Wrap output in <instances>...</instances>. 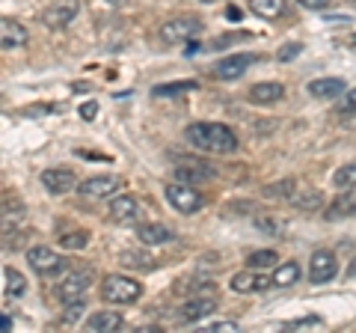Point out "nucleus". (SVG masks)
Segmentation results:
<instances>
[{
    "label": "nucleus",
    "mask_w": 356,
    "mask_h": 333,
    "mask_svg": "<svg viewBox=\"0 0 356 333\" xmlns=\"http://www.w3.org/2000/svg\"><path fill=\"white\" fill-rule=\"evenodd\" d=\"M184 140L193 149L211 155H232L238 149V134L229 125H220V122H193V125L184 128Z\"/></svg>",
    "instance_id": "obj_1"
},
{
    "label": "nucleus",
    "mask_w": 356,
    "mask_h": 333,
    "mask_svg": "<svg viewBox=\"0 0 356 333\" xmlns=\"http://www.w3.org/2000/svg\"><path fill=\"white\" fill-rule=\"evenodd\" d=\"M102 297L107 304H134L143 297V283L125 274H107L102 280Z\"/></svg>",
    "instance_id": "obj_2"
},
{
    "label": "nucleus",
    "mask_w": 356,
    "mask_h": 333,
    "mask_svg": "<svg viewBox=\"0 0 356 333\" xmlns=\"http://www.w3.org/2000/svg\"><path fill=\"white\" fill-rule=\"evenodd\" d=\"M199 33H202V18L181 15V18L163 21L161 30H158V39L163 42V45H184V42H193Z\"/></svg>",
    "instance_id": "obj_3"
},
{
    "label": "nucleus",
    "mask_w": 356,
    "mask_h": 333,
    "mask_svg": "<svg viewBox=\"0 0 356 333\" xmlns=\"http://www.w3.org/2000/svg\"><path fill=\"white\" fill-rule=\"evenodd\" d=\"M172 176L178 182H187V185H199V182H208L214 179V166L202 158H193V155H178L175 164H172Z\"/></svg>",
    "instance_id": "obj_4"
},
{
    "label": "nucleus",
    "mask_w": 356,
    "mask_h": 333,
    "mask_svg": "<svg viewBox=\"0 0 356 333\" xmlns=\"http://www.w3.org/2000/svg\"><path fill=\"white\" fill-rule=\"evenodd\" d=\"M166 203H170L175 212H181V215H196L199 208L205 206V199L193 185L175 179L172 185H166Z\"/></svg>",
    "instance_id": "obj_5"
},
{
    "label": "nucleus",
    "mask_w": 356,
    "mask_h": 333,
    "mask_svg": "<svg viewBox=\"0 0 356 333\" xmlns=\"http://www.w3.org/2000/svg\"><path fill=\"white\" fill-rule=\"evenodd\" d=\"M89 286H92V271L83 268V271H72L65 274L60 286H57V297L63 304H72V301H81V297H86Z\"/></svg>",
    "instance_id": "obj_6"
},
{
    "label": "nucleus",
    "mask_w": 356,
    "mask_h": 333,
    "mask_svg": "<svg viewBox=\"0 0 356 333\" xmlns=\"http://www.w3.org/2000/svg\"><path fill=\"white\" fill-rule=\"evenodd\" d=\"M255 63H259L255 54H229V57H222L220 63H214L211 75H214L217 81H238V77Z\"/></svg>",
    "instance_id": "obj_7"
},
{
    "label": "nucleus",
    "mask_w": 356,
    "mask_h": 333,
    "mask_svg": "<svg viewBox=\"0 0 356 333\" xmlns=\"http://www.w3.org/2000/svg\"><path fill=\"white\" fill-rule=\"evenodd\" d=\"M77 13H81V0H57L42 13V21L51 30H63L77 18Z\"/></svg>",
    "instance_id": "obj_8"
},
{
    "label": "nucleus",
    "mask_w": 356,
    "mask_h": 333,
    "mask_svg": "<svg viewBox=\"0 0 356 333\" xmlns=\"http://www.w3.org/2000/svg\"><path fill=\"white\" fill-rule=\"evenodd\" d=\"M214 313H217V301H214V297H193V301H187L184 307H178L175 321L181 327H187V325H199L202 318L214 316Z\"/></svg>",
    "instance_id": "obj_9"
},
{
    "label": "nucleus",
    "mask_w": 356,
    "mask_h": 333,
    "mask_svg": "<svg viewBox=\"0 0 356 333\" xmlns=\"http://www.w3.org/2000/svg\"><path fill=\"white\" fill-rule=\"evenodd\" d=\"M107 215L113 224H122V226H131L140 220V203L128 194H116L110 196V206H107Z\"/></svg>",
    "instance_id": "obj_10"
},
{
    "label": "nucleus",
    "mask_w": 356,
    "mask_h": 333,
    "mask_svg": "<svg viewBox=\"0 0 356 333\" xmlns=\"http://www.w3.org/2000/svg\"><path fill=\"white\" fill-rule=\"evenodd\" d=\"M229 286H232V292H238V295H255V292H267V288L273 286V277H264L255 268H247V271L232 274Z\"/></svg>",
    "instance_id": "obj_11"
},
{
    "label": "nucleus",
    "mask_w": 356,
    "mask_h": 333,
    "mask_svg": "<svg viewBox=\"0 0 356 333\" xmlns=\"http://www.w3.org/2000/svg\"><path fill=\"white\" fill-rule=\"evenodd\" d=\"M339 274V262L336 256H332L330 250H315L312 253V259H309V283H330L332 277Z\"/></svg>",
    "instance_id": "obj_12"
},
{
    "label": "nucleus",
    "mask_w": 356,
    "mask_h": 333,
    "mask_svg": "<svg viewBox=\"0 0 356 333\" xmlns=\"http://www.w3.org/2000/svg\"><path fill=\"white\" fill-rule=\"evenodd\" d=\"M122 187L119 176H89L77 185V191L89 199H107V196H116V191Z\"/></svg>",
    "instance_id": "obj_13"
},
{
    "label": "nucleus",
    "mask_w": 356,
    "mask_h": 333,
    "mask_svg": "<svg viewBox=\"0 0 356 333\" xmlns=\"http://www.w3.org/2000/svg\"><path fill=\"white\" fill-rule=\"evenodd\" d=\"M27 262H30V268L42 274V277H51V274H57L63 268V259H60V253H54L51 247H30L27 250Z\"/></svg>",
    "instance_id": "obj_14"
},
{
    "label": "nucleus",
    "mask_w": 356,
    "mask_h": 333,
    "mask_svg": "<svg viewBox=\"0 0 356 333\" xmlns=\"http://www.w3.org/2000/svg\"><path fill=\"white\" fill-rule=\"evenodd\" d=\"M77 176L65 166H54V170H44L42 173V187H48V194H69L77 191Z\"/></svg>",
    "instance_id": "obj_15"
},
{
    "label": "nucleus",
    "mask_w": 356,
    "mask_h": 333,
    "mask_svg": "<svg viewBox=\"0 0 356 333\" xmlns=\"http://www.w3.org/2000/svg\"><path fill=\"white\" fill-rule=\"evenodd\" d=\"M21 45H27L24 24H18V21H13V18H3L0 21V48L13 51V48H21Z\"/></svg>",
    "instance_id": "obj_16"
},
{
    "label": "nucleus",
    "mask_w": 356,
    "mask_h": 333,
    "mask_svg": "<svg viewBox=\"0 0 356 333\" xmlns=\"http://www.w3.org/2000/svg\"><path fill=\"white\" fill-rule=\"evenodd\" d=\"M122 327V316L119 313H110V309H98L83 321V330L89 333H116Z\"/></svg>",
    "instance_id": "obj_17"
},
{
    "label": "nucleus",
    "mask_w": 356,
    "mask_h": 333,
    "mask_svg": "<svg viewBox=\"0 0 356 333\" xmlns=\"http://www.w3.org/2000/svg\"><path fill=\"white\" fill-rule=\"evenodd\" d=\"M282 95H285V86L276 84V81H261V84L250 86L252 104H276V102H282Z\"/></svg>",
    "instance_id": "obj_18"
},
{
    "label": "nucleus",
    "mask_w": 356,
    "mask_h": 333,
    "mask_svg": "<svg viewBox=\"0 0 356 333\" xmlns=\"http://www.w3.org/2000/svg\"><path fill=\"white\" fill-rule=\"evenodd\" d=\"M341 217H356V187H348L339 194L327 208V220H341Z\"/></svg>",
    "instance_id": "obj_19"
},
{
    "label": "nucleus",
    "mask_w": 356,
    "mask_h": 333,
    "mask_svg": "<svg viewBox=\"0 0 356 333\" xmlns=\"http://www.w3.org/2000/svg\"><path fill=\"white\" fill-rule=\"evenodd\" d=\"M288 203L297 206L300 212H321V208H324V196H321V191H315V187H300V191H291Z\"/></svg>",
    "instance_id": "obj_20"
},
{
    "label": "nucleus",
    "mask_w": 356,
    "mask_h": 333,
    "mask_svg": "<svg viewBox=\"0 0 356 333\" xmlns=\"http://www.w3.org/2000/svg\"><path fill=\"white\" fill-rule=\"evenodd\" d=\"M137 238L143 244H170V241H175V232L170 226H163V224H140Z\"/></svg>",
    "instance_id": "obj_21"
},
{
    "label": "nucleus",
    "mask_w": 356,
    "mask_h": 333,
    "mask_svg": "<svg viewBox=\"0 0 356 333\" xmlns=\"http://www.w3.org/2000/svg\"><path fill=\"white\" fill-rule=\"evenodd\" d=\"M309 93H312V98H336L348 90H344L341 77H318V81L309 84Z\"/></svg>",
    "instance_id": "obj_22"
},
{
    "label": "nucleus",
    "mask_w": 356,
    "mask_h": 333,
    "mask_svg": "<svg viewBox=\"0 0 356 333\" xmlns=\"http://www.w3.org/2000/svg\"><path fill=\"white\" fill-rule=\"evenodd\" d=\"M250 13L273 21V18L285 15V0H250Z\"/></svg>",
    "instance_id": "obj_23"
},
{
    "label": "nucleus",
    "mask_w": 356,
    "mask_h": 333,
    "mask_svg": "<svg viewBox=\"0 0 356 333\" xmlns=\"http://www.w3.org/2000/svg\"><path fill=\"white\" fill-rule=\"evenodd\" d=\"M294 283H300V265L297 262L276 265V268H273V286L288 288V286H294Z\"/></svg>",
    "instance_id": "obj_24"
},
{
    "label": "nucleus",
    "mask_w": 356,
    "mask_h": 333,
    "mask_svg": "<svg viewBox=\"0 0 356 333\" xmlns=\"http://www.w3.org/2000/svg\"><path fill=\"white\" fill-rule=\"evenodd\" d=\"M119 262L125 265V268H137V271H152L154 268L152 256H149V253H143V250H125Z\"/></svg>",
    "instance_id": "obj_25"
},
{
    "label": "nucleus",
    "mask_w": 356,
    "mask_h": 333,
    "mask_svg": "<svg viewBox=\"0 0 356 333\" xmlns=\"http://www.w3.org/2000/svg\"><path fill=\"white\" fill-rule=\"evenodd\" d=\"M332 185L341 187V191H348V187H356V161L339 166V170L332 173Z\"/></svg>",
    "instance_id": "obj_26"
},
{
    "label": "nucleus",
    "mask_w": 356,
    "mask_h": 333,
    "mask_svg": "<svg viewBox=\"0 0 356 333\" xmlns=\"http://www.w3.org/2000/svg\"><path fill=\"white\" fill-rule=\"evenodd\" d=\"M276 253L273 250H255L250 253V259H247V268H255V271H261V268H276Z\"/></svg>",
    "instance_id": "obj_27"
},
{
    "label": "nucleus",
    "mask_w": 356,
    "mask_h": 333,
    "mask_svg": "<svg viewBox=\"0 0 356 333\" xmlns=\"http://www.w3.org/2000/svg\"><path fill=\"white\" fill-rule=\"evenodd\" d=\"M187 90H196V81H178V84H158L154 86V95H181V93H187Z\"/></svg>",
    "instance_id": "obj_28"
},
{
    "label": "nucleus",
    "mask_w": 356,
    "mask_h": 333,
    "mask_svg": "<svg viewBox=\"0 0 356 333\" xmlns=\"http://www.w3.org/2000/svg\"><path fill=\"white\" fill-rule=\"evenodd\" d=\"M3 280H6V292H9V295H15V297H18V295H24V292H27L24 277H21L15 268H6V271H3Z\"/></svg>",
    "instance_id": "obj_29"
},
{
    "label": "nucleus",
    "mask_w": 356,
    "mask_h": 333,
    "mask_svg": "<svg viewBox=\"0 0 356 333\" xmlns=\"http://www.w3.org/2000/svg\"><path fill=\"white\" fill-rule=\"evenodd\" d=\"M60 244H63L65 250H83L86 244H89V232L83 229V232H72V235H63Z\"/></svg>",
    "instance_id": "obj_30"
},
{
    "label": "nucleus",
    "mask_w": 356,
    "mask_h": 333,
    "mask_svg": "<svg viewBox=\"0 0 356 333\" xmlns=\"http://www.w3.org/2000/svg\"><path fill=\"white\" fill-rule=\"evenodd\" d=\"M291 191H294V182H276V185H267L264 187V196H276V199H280V196H291Z\"/></svg>",
    "instance_id": "obj_31"
},
{
    "label": "nucleus",
    "mask_w": 356,
    "mask_h": 333,
    "mask_svg": "<svg viewBox=\"0 0 356 333\" xmlns=\"http://www.w3.org/2000/svg\"><path fill=\"white\" fill-rule=\"evenodd\" d=\"M300 51H303V45H300V42H288V45H282L280 51H276V60H282V63H288V60H294V57H300Z\"/></svg>",
    "instance_id": "obj_32"
},
{
    "label": "nucleus",
    "mask_w": 356,
    "mask_h": 333,
    "mask_svg": "<svg viewBox=\"0 0 356 333\" xmlns=\"http://www.w3.org/2000/svg\"><path fill=\"white\" fill-rule=\"evenodd\" d=\"M356 114V90H348L339 104V116H353Z\"/></svg>",
    "instance_id": "obj_33"
},
{
    "label": "nucleus",
    "mask_w": 356,
    "mask_h": 333,
    "mask_svg": "<svg viewBox=\"0 0 356 333\" xmlns=\"http://www.w3.org/2000/svg\"><path fill=\"white\" fill-rule=\"evenodd\" d=\"M255 229L264 232V235H276L282 226H280V220H273V217H255Z\"/></svg>",
    "instance_id": "obj_34"
},
{
    "label": "nucleus",
    "mask_w": 356,
    "mask_h": 333,
    "mask_svg": "<svg viewBox=\"0 0 356 333\" xmlns=\"http://www.w3.org/2000/svg\"><path fill=\"white\" fill-rule=\"evenodd\" d=\"M83 307H86L83 297H81V301H72V304H69V309H65V316H63V325H74L77 316L83 313Z\"/></svg>",
    "instance_id": "obj_35"
},
{
    "label": "nucleus",
    "mask_w": 356,
    "mask_h": 333,
    "mask_svg": "<svg viewBox=\"0 0 356 333\" xmlns=\"http://www.w3.org/2000/svg\"><path fill=\"white\" fill-rule=\"evenodd\" d=\"M202 330L205 333H235L238 325H235V321H214V325H205Z\"/></svg>",
    "instance_id": "obj_36"
},
{
    "label": "nucleus",
    "mask_w": 356,
    "mask_h": 333,
    "mask_svg": "<svg viewBox=\"0 0 356 333\" xmlns=\"http://www.w3.org/2000/svg\"><path fill=\"white\" fill-rule=\"evenodd\" d=\"M303 9H315V13H327V9L336 3V0H297Z\"/></svg>",
    "instance_id": "obj_37"
},
{
    "label": "nucleus",
    "mask_w": 356,
    "mask_h": 333,
    "mask_svg": "<svg viewBox=\"0 0 356 333\" xmlns=\"http://www.w3.org/2000/svg\"><path fill=\"white\" fill-rule=\"evenodd\" d=\"M321 325V318L318 316H306V318H300V321H291L288 325V330H300V327H318Z\"/></svg>",
    "instance_id": "obj_38"
},
{
    "label": "nucleus",
    "mask_w": 356,
    "mask_h": 333,
    "mask_svg": "<svg viewBox=\"0 0 356 333\" xmlns=\"http://www.w3.org/2000/svg\"><path fill=\"white\" fill-rule=\"evenodd\" d=\"M81 116H83L86 122H92V119L98 116V102H86V104H81Z\"/></svg>",
    "instance_id": "obj_39"
},
{
    "label": "nucleus",
    "mask_w": 356,
    "mask_h": 333,
    "mask_svg": "<svg viewBox=\"0 0 356 333\" xmlns=\"http://www.w3.org/2000/svg\"><path fill=\"white\" fill-rule=\"evenodd\" d=\"M229 18H232V21H238V18H241V9H235V6H229Z\"/></svg>",
    "instance_id": "obj_40"
},
{
    "label": "nucleus",
    "mask_w": 356,
    "mask_h": 333,
    "mask_svg": "<svg viewBox=\"0 0 356 333\" xmlns=\"http://www.w3.org/2000/svg\"><path fill=\"white\" fill-rule=\"evenodd\" d=\"M0 325H3V330H9V327H13V318L3 316V318H0Z\"/></svg>",
    "instance_id": "obj_41"
},
{
    "label": "nucleus",
    "mask_w": 356,
    "mask_h": 333,
    "mask_svg": "<svg viewBox=\"0 0 356 333\" xmlns=\"http://www.w3.org/2000/svg\"><path fill=\"white\" fill-rule=\"evenodd\" d=\"M344 274H348V277H356V259L348 265V271H344Z\"/></svg>",
    "instance_id": "obj_42"
},
{
    "label": "nucleus",
    "mask_w": 356,
    "mask_h": 333,
    "mask_svg": "<svg viewBox=\"0 0 356 333\" xmlns=\"http://www.w3.org/2000/svg\"><path fill=\"white\" fill-rule=\"evenodd\" d=\"M199 3H214V0H199Z\"/></svg>",
    "instance_id": "obj_43"
},
{
    "label": "nucleus",
    "mask_w": 356,
    "mask_h": 333,
    "mask_svg": "<svg viewBox=\"0 0 356 333\" xmlns=\"http://www.w3.org/2000/svg\"><path fill=\"white\" fill-rule=\"evenodd\" d=\"M353 42H356V36H353Z\"/></svg>",
    "instance_id": "obj_44"
}]
</instances>
